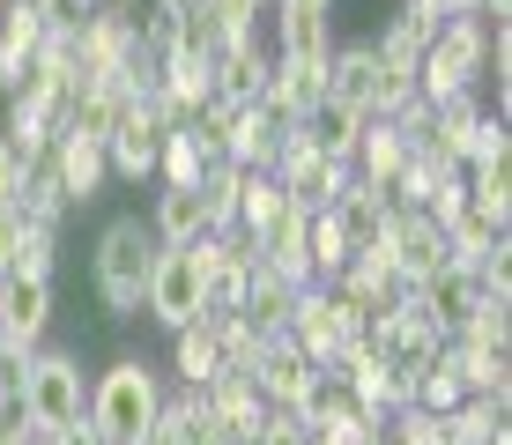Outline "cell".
<instances>
[{"label": "cell", "instance_id": "4316f807", "mask_svg": "<svg viewBox=\"0 0 512 445\" xmlns=\"http://www.w3.org/2000/svg\"><path fill=\"white\" fill-rule=\"evenodd\" d=\"M52 260H60V230H52V223H23V245H15V267H8V275L52 282Z\"/></svg>", "mask_w": 512, "mask_h": 445}, {"label": "cell", "instance_id": "ac0fdd59", "mask_svg": "<svg viewBox=\"0 0 512 445\" xmlns=\"http://www.w3.org/2000/svg\"><path fill=\"white\" fill-rule=\"evenodd\" d=\"M104 171H112V164H104L97 141H82V134H60V141H52V178H60L67 208H75V201H97Z\"/></svg>", "mask_w": 512, "mask_h": 445}, {"label": "cell", "instance_id": "3957f363", "mask_svg": "<svg viewBox=\"0 0 512 445\" xmlns=\"http://www.w3.org/2000/svg\"><path fill=\"white\" fill-rule=\"evenodd\" d=\"M15 401H23V416L38 423L45 438L90 423V386H82V364L67 349H30L23 379H15Z\"/></svg>", "mask_w": 512, "mask_h": 445}, {"label": "cell", "instance_id": "5b68a950", "mask_svg": "<svg viewBox=\"0 0 512 445\" xmlns=\"http://www.w3.org/2000/svg\"><path fill=\"white\" fill-rule=\"evenodd\" d=\"M357 334H364V327H357V312H349L342 297L327 290V282H312V290H297V305H290V327H282V342H290V349H297V356H305V364L327 379V371L342 364V349L357 342Z\"/></svg>", "mask_w": 512, "mask_h": 445}, {"label": "cell", "instance_id": "836d02e7", "mask_svg": "<svg viewBox=\"0 0 512 445\" xmlns=\"http://www.w3.org/2000/svg\"><path fill=\"white\" fill-rule=\"evenodd\" d=\"M45 445H52V438H45Z\"/></svg>", "mask_w": 512, "mask_h": 445}, {"label": "cell", "instance_id": "8992f818", "mask_svg": "<svg viewBox=\"0 0 512 445\" xmlns=\"http://www.w3.org/2000/svg\"><path fill=\"white\" fill-rule=\"evenodd\" d=\"M379 267L394 275V290H416V282H431L438 267H446V230H438L423 208H394L386 201V223H379Z\"/></svg>", "mask_w": 512, "mask_h": 445}, {"label": "cell", "instance_id": "8fae6325", "mask_svg": "<svg viewBox=\"0 0 512 445\" xmlns=\"http://www.w3.org/2000/svg\"><path fill=\"white\" fill-rule=\"evenodd\" d=\"M52 327V282L38 275H0V334L15 349H38Z\"/></svg>", "mask_w": 512, "mask_h": 445}, {"label": "cell", "instance_id": "7c38bea8", "mask_svg": "<svg viewBox=\"0 0 512 445\" xmlns=\"http://www.w3.org/2000/svg\"><path fill=\"white\" fill-rule=\"evenodd\" d=\"M320 97H327V60H268V89H260V104H268L282 127H297Z\"/></svg>", "mask_w": 512, "mask_h": 445}, {"label": "cell", "instance_id": "6da1fadb", "mask_svg": "<svg viewBox=\"0 0 512 445\" xmlns=\"http://www.w3.org/2000/svg\"><path fill=\"white\" fill-rule=\"evenodd\" d=\"M490 75V23L483 15H446L431 30L416 60V97L423 104H453V97H475V82Z\"/></svg>", "mask_w": 512, "mask_h": 445}, {"label": "cell", "instance_id": "7a4b0ae2", "mask_svg": "<svg viewBox=\"0 0 512 445\" xmlns=\"http://www.w3.org/2000/svg\"><path fill=\"white\" fill-rule=\"evenodd\" d=\"M164 416V379L141 356H119L112 371L90 386V431L104 445H141V431Z\"/></svg>", "mask_w": 512, "mask_h": 445}, {"label": "cell", "instance_id": "83f0119b", "mask_svg": "<svg viewBox=\"0 0 512 445\" xmlns=\"http://www.w3.org/2000/svg\"><path fill=\"white\" fill-rule=\"evenodd\" d=\"M38 8V23H45V38H75L82 23L97 15V0H30Z\"/></svg>", "mask_w": 512, "mask_h": 445}, {"label": "cell", "instance_id": "4fadbf2b", "mask_svg": "<svg viewBox=\"0 0 512 445\" xmlns=\"http://www.w3.org/2000/svg\"><path fill=\"white\" fill-rule=\"evenodd\" d=\"M201 408H208V423H216L231 445H253L260 431V416H268V401L253 394V379H238V371H223V379H208L201 386Z\"/></svg>", "mask_w": 512, "mask_h": 445}, {"label": "cell", "instance_id": "4dcf8cb0", "mask_svg": "<svg viewBox=\"0 0 512 445\" xmlns=\"http://www.w3.org/2000/svg\"><path fill=\"white\" fill-rule=\"evenodd\" d=\"M52 445H104V438L90 431V423H82V431H60V438H52Z\"/></svg>", "mask_w": 512, "mask_h": 445}, {"label": "cell", "instance_id": "5bb4252c", "mask_svg": "<svg viewBox=\"0 0 512 445\" xmlns=\"http://www.w3.org/2000/svg\"><path fill=\"white\" fill-rule=\"evenodd\" d=\"M364 127H372L364 112H349V104L320 97L305 119H297V141H305L312 156H334V164H349V156H357V141H364Z\"/></svg>", "mask_w": 512, "mask_h": 445}, {"label": "cell", "instance_id": "9a60e30c", "mask_svg": "<svg viewBox=\"0 0 512 445\" xmlns=\"http://www.w3.org/2000/svg\"><path fill=\"white\" fill-rule=\"evenodd\" d=\"M38 45H45L38 8H30V0H0V89H8V97H15V82L30 75Z\"/></svg>", "mask_w": 512, "mask_h": 445}, {"label": "cell", "instance_id": "1f68e13d", "mask_svg": "<svg viewBox=\"0 0 512 445\" xmlns=\"http://www.w3.org/2000/svg\"><path fill=\"white\" fill-rule=\"evenodd\" d=\"M438 15H475V0H438Z\"/></svg>", "mask_w": 512, "mask_h": 445}, {"label": "cell", "instance_id": "44dd1931", "mask_svg": "<svg viewBox=\"0 0 512 445\" xmlns=\"http://www.w3.org/2000/svg\"><path fill=\"white\" fill-rule=\"evenodd\" d=\"M171 371H179L193 394H201L208 379H223V349H216V327H208V312L193 319V327L171 334Z\"/></svg>", "mask_w": 512, "mask_h": 445}, {"label": "cell", "instance_id": "2e32d148", "mask_svg": "<svg viewBox=\"0 0 512 445\" xmlns=\"http://www.w3.org/2000/svg\"><path fill=\"white\" fill-rule=\"evenodd\" d=\"M416 156V141L394 127V119H372V127H364V141H357V156H349V171H357V186H394L401 178V164H409Z\"/></svg>", "mask_w": 512, "mask_h": 445}, {"label": "cell", "instance_id": "cb8c5ba5", "mask_svg": "<svg viewBox=\"0 0 512 445\" xmlns=\"http://www.w3.org/2000/svg\"><path fill=\"white\" fill-rule=\"evenodd\" d=\"M193 193H201V208H208V238H231V230H238V193H245V171L216 156V164L201 171V186H193Z\"/></svg>", "mask_w": 512, "mask_h": 445}, {"label": "cell", "instance_id": "9c48e42d", "mask_svg": "<svg viewBox=\"0 0 512 445\" xmlns=\"http://www.w3.org/2000/svg\"><path fill=\"white\" fill-rule=\"evenodd\" d=\"M409 297H416V312L431 319L438 334H461L468 319L483 312V267H453V260H446L431 282H416Z\"/></svg>", "mask_w": 512, "mask_h": 445}, {"label": "cell", "instance_id": "d4e9b609", "mask_svg": "<svg viewBox=\"0 0 512 445\" xmlns=\"http://www.w3.org/2000/svg\"><path fill=\"white\" fill-rule=\"evenodd\" d=\"M216 164V156L193 141V127H179V134H164V156H156V178L164 186H201V171Z\"/></svg>", "mask_w": 512, "mask_h": 445}, {"label": "cell", "instance_id": "277c9868", "mask_svg": "<svg viewBox=\"0 0 512 445\" xmlns=\"http://www.w3.org/2000/svg\"><path fill=\"white\" fill-rule=\"evenodd\" d=\"M156 230L141 223V216H119V223H104V238H97V297H104V312L112 319H134L141 312V290H149V267H156Z\"/></svg>", "mask_w": 512, "mask_h": 445}, {"label": "cell", "instance_id": "30bf717a", "mask_svg": "<svg viewBox=\"0 0 512 445\" xmlns=\"http://www.w3.org/2000/svg\"><path fill=\"white\" fill-rule=\"evenodd\" d=\"M253 394L268 401V408H290V416H305L312 394H320V371H312L305 356H297V349L275 334V342L260 349V364H253Z\"/></svg>", "mask_w": 512, "mask_h": 445}, {"label": "cell", "instance_id": "d6a6232c", "mask_svg": "<svg viewBox=\"0 0 512 445\" xmlns=\"http://www.w3.org/2000/svg\"><path fill=\"white\" fill-rule=\"evenodd\" d=\"M97 8H104V0H97Z\"/></svg>", "mask_w": 512, "mask_h": 445}, {"label": "cell", "instance_id": "f546056e", "mask_svg": "<svg viewBox=\"0 0 512 445\" xmlns=\"http://www.w3.org/2000/svg\"><path fill=\"white\" fill-rule=\"evenodd\" d=\"M15 245H23V208H0V275L15 267Z\"/></svg>", "mask_w": 512, "mask_h": 445}, {"label": "cell", "instance_id": "ba28073f", "mask_svg": "<svg viewBox=\"0 0 512 445\" xmlns=\"http://www.w3.org/2000/svg\"><path fill=\"white\" fill-rule=\"evenodd\" d=\"M164 134H179L164 119V104L141 89V97L119 112V127H112V141H104V164H112L119 178H156V156H164Z\"/></svg>", "mask_w": 512, "mask_h": 445}, {"label": "cell", "instance_id": "e0dca14e", "mask_svg": "<svg viewBox=\"0 0 512 445\" xmlns=\"http://www.w3.org/2000/svg\"><path fill=\"white\" fill-rule=\"evenodd\" d=\"M372 89H379V52L372 45H327V97L372 119Z\"/></svg>", "mask_w": 512, "mask_h": 445}, {"label": "cell", "instance_id": "ffe728a7", "mask_svg": "<svg viewBox=\"0 0 512 445\" xmlns=\"http://www.w3.org/2000/svg\"><path fill=\"white\" fill-rule=\"evenodd\" d=\"M149 230H156V245H201V238H208V208H201V193H193V186H164V193H156Z\"/></svg>", "mask_w": 512, "mask_h": 445}, {"label": "cell", "instance_id": "f1b7e54d", "mask_svg": "<svg viewBox=\"0 0 512 445\" xmlns=\"http://www.w3.org/2000/svg\"><path fill=\"white\" fill-rule=\"evenodd\" d=\"M23 156H15V141L8 134H0V208H15V193H23Z\"/></svg>", "mask_w": 512, "mask_h": 445}, {"label": "cell", "instance_id": "7402d4cb", "mask_svg": "<svg viewBox=\"0 0 512 445\" xmlns=\"http://www.w3.org/2000/svg\"><path fill=\"white\" fill-rule=\"evenodd\" d=\"M327 216L342 223L349 253H372V245H379V223H386V193H379V186H357V178H349V193L327 208Z\"/></svg>", "mask_w": 512, "mask_h": 445}, {"label": "cell", "instance_id": "603a6c76", "mask_svg": "<svg viewBox=\"0 0 512 445\" xmlns=\"http://www.w3.org/2000/svg\"><path fill=\"white\" fill-rule=\"evenodd\" d=\"M290 305H297V290L282 275H268V267H253V282H245V305H238V319L245 327H260L275 342L282 327H290Z\"/></svg>", "mask_w": 512, "mask_h": 445}, {"label": "cell", "instance_id": "52a82bcc", "mask_svg": "<svg viewBox=\"0 0 512 445\" xmlns=\"http://www.w3.org/2000/svg\"><path fill=\"white\" fill-rule=\"evenodd\" d=\"M141 312L156 319V327H193L208 305H201V253L193 245H164L156 253V267H149V290H141Z\"/></svg>", "mask_w": 512, "mask_h": 445}, {"label": "cell", "instance_id": "484cf974", "mask_svg": "<svg viewBox=\"0 0 512 445\" xmlns=\"http://www.w3.org/2000/svg\"><path fill=\"white\" fill-rule=\"evenodd\" d=\"M282 38H275V60H327V15H282Z\"/></svg>", "mask_w": 512, "mask_h": 445}, {"label": "cell", "instance_id": "d6986e66", "mask_svg": "<svg viewBox=\"0 0 512 445\" xmlns=\"http://www.w3.org/2000/svg\"><path fill=\"white\" fill-rule=\"evenodd\" d=\"M208 75H216V97H231V104H260V89H268V60H260V38L223 45L216 60H208Z\"/></svg>", "mask_w": 512, "mask_h": 445}]
</instances>
